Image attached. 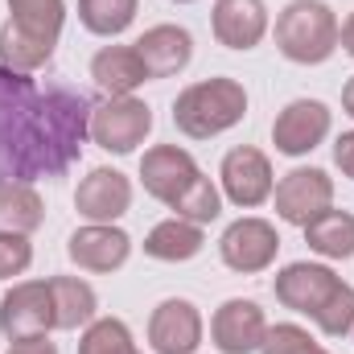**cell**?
<instances>
[{
	"mask_svg": "<svg viewBox=\"0 0 354 354\" xmlns=\"http://www.w3.org/2000/svg\"><path fill=\"white\" fill-rule=\"evenodd\" d=\"M50 58H54L50 46H41V41L17 33L12 25H0V66L21 71V75H33V71H41Z\"/></svg>",
	"mask_w": 354,
	"mask_h": 354,
	"instance_id": "obj_25",
	"label": "cell"
},
{
	"mask_svg": "<svg viewBox=\"0 0 354 354\" xmlns=\"http://www.w3.org/2000/svg\"><path fill=\"white\" fill-rule=\"evenodd\" d=\"M91 103L75 87H37L0 66V181L62 177L91 136Z\"/></svg>",
	"mask_w": 354,
	"mask_h": 354,
	"instance_id": "obj_1",
	"label": "cell"
},
{
	"mask_svg": "<svg viewBox=\"0 0 354 354\" xmlns=\"http://www.w3.org/2000/svg\"><path fill=\"white\" fill-rule=\"evenodd\" d=\"M149 346L157 354H194L202 346V313L194 301L169 297L149 317Z\"/></svg>",
	"mask_w": 354,
	"mask_h": 354,
	"instance_id": "obj_11",
	"label": "cell"
},
{
	"mask_svg": "<svg viewBox=\"0 0 354 354\" xmlns=\"http://www.w3.org/2000/svg\"><path fill=\"white\" fill-rule=\"evenodd\" d=\"M214 37L227 50H256L268 33L264 0H214Z\"/></svg>",
	"mask_w": 354,
	"mask_h": 354,
	"instance_id": "obj_16",
	"label": "cell"
},
{
	"mask_svg": "<svg viewBox=\"0 0 354 354\" xmlns=\"http://www.w3.org/2000/svg\"><path fill=\"white\" fill-rule=\"evenodd\" d=\"M149 132H153V111L136 95H107L103 103L91 107V140L103 153L128 157L136 153V145H145Z\"/></svg>",
	"mask_w": 354,
	"mask_h": 354,
	"instance_id": "obj_4",
	"label": "cell"
},
{
	"mask_svg": "<svg viewBox=\"0 0 354 354\" xmlns=\"http://www.w3.org/2000/svg\"><path fill=\"white\" fill-rule=\"evenodd\" d=\"M248 115V91L235 79H206L174 99V124L189 140H210Z\"/></svg>",
	"mask_w": 354,
	"mask_h": 354,
	"instance_id": "obj_2",
	"label": "cell"
},
{
	"mask_svg": "<svg viewBox=\"0 0 354 354\" xmlns=\"http://www.w3.org/2000/svg\"><path fill=\"white\" fill-rule=\"evenodd\" d=\"M8 354H58V346L50 342V334H37V338H17V342H8Z\"/></svg>",
	"mask_w": 354,
	"mask_h": 354,
	"instance_id": "obj_32",
	"label": "cell"
},
{
	"mask_svg": "<svg viewBox=\"0 0 354 354\" xmlns=\"http://www.w3.org/2000/svg\"><path fill=\"white\" fill-rule=\"evenodd\" d=\"M334 206V177L326 169H292L276 185V214L292 227H309Z\"/></svg>",
	"mask_w": 354,
	"mask_h": 354,
	"instance_id": "obj_6",
	"label": "cell"
},
{
	"mask_svg": "<svg viewBox=\"0 0 354 354\" xmlns=\"http://www.w3.org/2000/svg\"><path fill=\"white\" fill-rule=\"evenodd\" d=\"M342 111H346V115H354V75L346 79V87H342Z\"/></svg>",
	"mask_w": 354,
	"mask_h": 354,
	"instance_id": "obj_34",
	"label": "cell"
},
{
	"mask_svg": "<svg viewBox=\"0 0 354 354\" xmlns=\"http://www.w3.org/2000/svg\"><path fill=\"white\" fill-rule=\"evenodd\" d=\"M8 25L41 46H58L62 21H66V0H8Z\"/></svg>",
	"mask_w": 354,
	"mask_h": 354,
	"instance_id": "obj_20",
	"label": "cell"
},
{
	"mask_svg": "<svg viewBox=\"0 0 354 354\" xmlns=\"http://www.w3.org/2000/svg\"><path fill=\"white\" fill-rule=\"evenodd\" d=\"M301 231H305V243L317 256H326V260H351L354 256V214L351 210H334L330 206L326 214H317Z\"/></svg>",
	"mask_w": 354,
	"mask_h": 354,
	"instance_id": "obj_23",
	"label": "cell"
},
{
	"mask_svg": "<svg viewBox=\"0 0 354 354\" xmlns=\"http://www.w3.org/2000/svg\"><path fill=\"white\" fill-rule=\"evenodd\" d=\"M79 354H136V342H132V330L120 317H99V322L87 326Z\"/></svg>",
	"mask_w": 354,
	"mask_h": 354,
	"instance_id": "obj_26",
	"label": "cell"
},
{
	"mask_svg": "<svg viewBox=\"0 0 354 354\" xmlns=\"http://www.w3.org/2000/svg\"><path fill=\"white\" fill-rule=\"evenodd\" d=\"M338 41H342V50H346V54L354 58V12L346 17V25L338 29Z\"/></svg>",
	"mask_w": 354,
	"mask_h": 354,
	"instance_id": "obj_33",
	"label": "cell"
},
{
	"mask_svg": "<svg viewBox=\"0 0 354 354\" xmlns=\"http://www.w3.org/2000/svg\"><path fill=\"white\" fill-rule=\"evenodd\" d=\"M198 174H202L198 161H194L185 149H177V145H157V149H149V153L140 157V181H145V194H153V198L165 202V206H174L177 198L194 185V177Z\"/></svg>",
	"mask_w": 354,
	"mask_h": 354,
	"instance_id": "obj_13",
	"label": "cell"
},
{
	"mask_svg": "<svg viewBox=\"0 0 354 354\" xmlns=\"http://www.w3.org/2000/svg\"><path fill=\"white\" fill-rule=\"evenodd\" d=\"M330 124H334V115L322 99H292L272 124V145L284 157H305L330 136Z\"/></svg>",
	"mask_w": 354,
	"mask_h": 354,
	"instance_id": "obj_7",
	"label": "cell"
},
{
	"mask_svg": "<svg viewBox=\"0 0 354 354\" xmlns=\"http://www.w3.org/2000/svg\"><path fill=\"white\" fill-rule=\"evenodd\" d=\"M174 4H194V0H174Z\"/></svg>",
	"mask_w": 354,
	"mask_h": 354,
	"instance_id": "obj_36",
	"label": "cell"
},
{
	"mask_svg": "<svg viewBox=\"0 0 354 354\" xmlns=\"http://www.w3.org/2000/svg\"><path fill=\"white\" fill-rule=\"evenodd\" d=\"M305 354H330V351H322V346H309V351H305Z\"/></svg>",
	"mask_w": 354,
	"mask_h": 354,
	"instance_id": "obj_35",
	"label": "cell"
},
{
	"mask_svg": "<svg viewBox=\"0 0 354 354\" xmlns=\"http://www.w3.org/2000/svg\"><path fill=\"white\" fill-rule=\"evenodd\" d=\"M46 223V202L29 181H0V231L33 235Z\"/></svg>",
	"mask_w": 354,
	"mask_h": 354,
	"instance_id": "obj_22",
	"label": "cell"
},
{
	"mask_svg": "<svg viewBox=\"0 0 354 354\" xmlns=\"http://www.w3.org/2000/svg\"><path fill=\"white\" fill-rule=\"evenodd\" d=\"M334 165L342 169V177L354 181V132H342L338 145H334Z\"/></svg>",
	"mask_w": 354,
	"mask_h": 354,
	"instance_id": "obj_31",
	"label": "cell"
},
{
	"mask_svg": "<svg viewBox=\"0 0 354 354\" xmlns=\"http://www.w3.org/2000/svg\"><path fill=\"white\" fill-rule=\"evenodd\" d=\"M128 206H132V181L107 165L91 169L75 189V210L87 223H115L120 214H128Z\"/></svg>",
	"mask_w": 354,
	"mask_h": 354,
	"instance_id": "obj_14",
	"label": "cell"
},
{
	"mask_svg": "<svg viewBox=\"0 0 354 354\" xmlns=\"http://www.w3.org/2000/svg\"><path fill=\"white\" fill-rule=\"evenodd\" d=\"M218 177H223V194L243 210H252V206L272 198V161L252 145L231 149L223 157V165H218Z\"/></svg>",
	"mask_w": 354,
	"mask_h": 354,
	"instance_id": "obj_10",
	"label": "cell"
},
{
	"mask_svg": "<svg viewBox=\"0 0 354 354\" xmlns=\"http://www.w3.org/2000/svg\"><path fill=\"white\" fill-rule=\"evenodd\" d=\"M309 346H317V342L309 338V330L284 322V326H268L264 342H260V354H305Z\"/></svg>",
	"mask_w": 354,
	"mask_h": 354,
	"instance_id": "obj_29",
	"label": "cell"
},
{
	"mask_svg": "<svg viewBox=\"0 0 354 354\" xmlns=\"http://www.w3.org/2000/svg\"><path fill=\"white\" fill-rule=\"evenodd\" d=\"M54 330V297L50 280H21L0 297V334L8 342L37 338Z\"/></svg>",
	"mask_w": 354,
	"mask_h": 354,
	"instance_id": "obj_5",
	"label": "cell"
},
{
	"mask_svg": "<svg viewBox=\"0 0 354 354\" xmlns=\"http://www.w3.org/2000/svg\"><path fill=\"white\" fill-rule=\"evenodd\" d=\"M313 326L322 330V334H330V338H342V334H351L354 330V284H338L334 288V297L313 313Z\"/></svg>",
	"mask_w": 354,
	"mask_h": 354,
	"instance_id": "obj_28",
	"label": "cell"
},
{
	"mask_svg": "<svg viewBox=\"0 0 354 354\" xmlns=\"http://www.w3.org/2000/svg\"><path fill=\"white\" fill-rule=\"evenodd\" d=\"M338 284H342V276H334V268L301 260V264L280 268L272 288H276V301H280L284 309L313 317V313L334 297V288H338Z\"/></svg>",
	"mask_w": 354,
	"mask_h": 354,
	"instance_id": "obj_9",
	"label": "cell"
},
{
	"mask_svg": "<svg viewBox=\"0 0 354 354\" xmlns=\"http://www.w3.org/2000/svg\"><path fill=\"white\" fill-rule=\"evenodd\" d=\"M174 210H177V218H189V223H214L218 214H223V194L214 189V181L210 177H194V185L181 194L174 202Z\"/></svg>",
	"mask_w": 354,
	"mask_h": 354,
	"instance_id": "obj_27",
	"label": "cell"
},
{
	"mask_svg": "<svg viewBox=\"0 0 354 354\" xmlns=\"http://www.w3.org/2000/svg\"><path fill=\"white\" fill-rule=\"evenodd\" d=\"M91 79L107 95H132L140 83H149V71L132 46H103L91 58Z\"/></svg>",
	"mask_w": 354,
	"mask_h": 354,
	"instance_id": "obj_18",
	"label": "cell"
},
{
	"mask_svg": "<svg viewBox=\"0 0 354 354\" xmlns=\"http://www.w3.org/2000/svg\"><path fill=\"white\" fill-rule=\"evenodd\" d=\"M136 354H140V351H136Z\"/></svg>",
	"mask_w": 354,
	"mask_h": 354,
	"instance_id": "obj_37",
	"label": "cell"
},
{
	"mask_svg": "<svg viewBox=\"0 0 354 354\" xmlns=\"http://www.w3.org/2000/svg\"><path fill=\"white\" fill-rule=\"evenodd\" d=\"M66 256L83 272H115V268L128 264L132 239L111 223H87L66 239Z\"/></svg>",
	"mask_w": 354,
	"mask_h": 354,
	"instance_id": "obj_15",
	"label": "cell"
},
{
	"mask_svg": "<svg viewBox=\"0 0 354 354\" xmlns=\"http://www.w3.org/2000/svg\"><path fill=\"white\" fill-rule=\"evenodd\" d=\"M276 50L297 66H317L338 50V17L326 0H292L276 17Z\"/></svg>",
	"mask_w": 354,
	"mask_h": 354,
	"instance_id": "obj_3",
	"label": "cell"
},
{
	"mask_svg": "<svg viewBox=\"0 0 354 354\" xmlns=\"http://www.w3.org/2000/svg\"><path fill=\"white\" fill-rule=\"evenodd\" d=\"M268 334V317L256 301L231 297L218 305L214 322H210V338L223 354H256Z\"/></svg>",
	"mask_w": 354,
	"mask_h": 354,
	"instance_id": "obj_12",
	"label": "cell"
},
{
	"mask_svg": "<svg viewBox=\"0 0 354 354\" xmlns=\"http://www.w3.org/2000/svg\"><path fill=\"white\" fill-rule=\"evenodd\" d=\"M79 21L95 37H120L136 21V0H79Z\"/></svg>",
	"mask_w": 354,
	"mask_h": 354,
	"instance_id": "obj_24",
	"label": "cell"
},
{
	"mask_svg": "<svg viewBox=\"0 0 354 354\" xmlns=\"http://www.w3.org/2000/svg\"><path fill=\"white\" fill-rule=\"evenodd\" d=\"M276 252H280V235H276V227L264 223V218H239L218 239L223 264L231 268V272H243V276H256V272L272 268Z\"/></svg>",
	"mask_w": 354,
	"mask_h": 354,
	"instance_id": "obj_8",
	"label": "cell"
},
{
	"mask_svg": "<svg viewBox=\"0 0 354 354\" xmlns=\"http://www.w3.org/2000/svg\"><path fill=\"white\" fill-rule=\"evenodd\" d=\"M50 297H54V330H79L95 322L99 297L87 280L79 276H50Z\"/></svg>",
	"mask_w": 354,
	"mask_h": 354,
	"instance_id": "obj_21",
	"label": "cell"
},
{
	"mask_svg": "<svg viewBox=\"0 0 354 354\" xmlns=\"http://www.w3.org/2000/svg\"><path fill=\"white\" fill-rule=\"evenodd\" d=\"M202 248H206V235H202V227L189 223V218H165V223H157V227L149 231V239H145V256H149V260H161V264H185V260H194Z\"/></svg>",
	"mask_w": 354,
	"mask_h": 354,
	"instance_id": "obj_19",
	"label": "cell"
},
{
	"mask_svg": "<svg viewBox=\"0 0 354 354\" xmlns=\"http://www.w3.org/2000/svg\"><path fill=\"white\" fill-rule=\"evenodd\" d=\"M132 50L140 54L149 79H169V75H177V71L189 66V58H194V37H189V29H181V25H153V29H145V37H140Z\"/></svg>",
	"mask_w": 354,
	"mask_h": 354,
	"instance_id": "obj_17",
	"label": "cell"
},
{
	"mask_svg": "<svg viewBox=\"0 0 354 354\" xmlns=\"http://www.w3.org/2000/svg\"><path fill=\"white\" fill-rule=\"evenodd\" d=\"M33 264V248L25 235H12V231H0V280H12L21 272H29Z\"/></svg>",
	"mask_w": 354,
	"mask_h": 354,
	"instance_id": "obj_30",
	"label": "cell"
}]
</instances>
